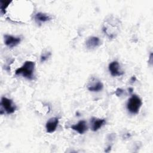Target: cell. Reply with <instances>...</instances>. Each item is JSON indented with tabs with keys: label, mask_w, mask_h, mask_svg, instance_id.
Returning a JSON list of instances; mask_svg holds the SVG:
<instances>
[{
	"label": "cell",
	"mask_w": 153,
	"mask_h": 153,
	"mask_svg": "<svg viewBox=\"0 0 153 153\" xmlns=\"http://www.w3.org/2000/svg\"><path fill=\"white\" fill-rule=\"evenodd\" d=\"M5 44L10 48H13L17 46L21 42V38L19 36H14L10 35H4Z\"/></svg>",
	"instance_id": "5b68a950"
},
{
	"label": "cell",
	"mask_w": 153,
	"mask_h": 153,
	"mask_svg": "<svg viewBox=\"0 0 153 153\" xmlns=\"http://www.w3.org/2000/svg\"><path fill=\"white\" fill-rule=\"evenodd\" d=\"M106 123V120L104 118H92L91 119V130L93 131H97L100 128Z\"/></svg>",
	"instance_id": "8fae6325"
},
{
	"label": "cell",
	"mask_w": 153,
	"mask_h": 153,
	"mask_svg": "<svg viewBox=\"0 0 153 153\" xmlns=\"http://www.w3.org/2000/svg\"><path fill=\"white\" fill-rule=\"evenodd\" d=\"M11 2V1H7V0H1L0 1V10L1 13L2 14H4L5 13V10L8 7V5Z\"/></svg>",
	"instance_id": "4fadbf2b"
},
{
	"label": "cell",
	"mask_w": 153,
	"mask_h": 153,
	"mask_svg": "<svg viewBox=\"0 0 153 153\" xmlns=\"http://www.w3.org/2000/svg\"><path fill=\"white\" fill-rule=\"evenodd\" d=\"M59 118L57 117H53L50 118L45 124L46 131L47 133H51L55 131L59 124Z\"/></svg>",
	"instance_id": "ba28073f"
},
{
	"label": "cell",
	"mask_w": 153,
	"mask_h": 153,
	"mask_svg": "<svg viewBox=\"0 0 153 153\" xmlns=\"http://www.w3.org/2000/svg\"><path fill=\"white\" fill-rule=\"evenodd\" d=\"M109 71L113 76H121L124 74V72L121 69L119 63L117 61H113L109 64Z\"/></svg>",
	"instance_id": "52a82bcc"
},
{
	"label": "cell",
	"mask_w": 153,
	"mask_h": 153,
	"mask_svg": "<svg viewBox=\"0 0 153 153\" xmlns=\"http://www.w3.org/2000/svg\"><path fill=\"white\" fill-rule=\"evenodd\" d=\"M142 100L136 94L132 95L128 100L127 103V108L128 111L133 114H136L139 112L142 106Z\"/></svg>",
	"instance_id": "3957f363"
},
{
	"label": "cell",
	"mask_w": 153,
	"mask_h": 153,
	"mask_svg": "<svg viewBox=\"0 0 153 153\" xmlns=\"http://www.w3.org/2000/svg\"><path fill=\"white\" fill-rule=\"evenodd\" d=\"M1 111H2L4 110V112H5V113L7 114H11L14 113L17 109L16 105L14 104L13 100L5 97H2L1 98Z\"/></svg>",
	"instance_id": "277c9868"
},
{
	"label": "cell",
	"mask_w": 153,
	"mask_h": 153,
	"mask_svg": "<svg viewBox=\"0 0 153 153\" xmlns=\"http://www.w3.org/2000/svg\"><path fill=\"white\" fill-rule=\"evenodd\" d=\"M130 81H131L132 82H134V81H136V77H135L134 76H132V77H131V79H130Z\"/></svg>",
	"instance_id": "2e32d148"
},
{
	"label": "cell",
	"mask_w": 153,
	"mask_h": 153,
	"mask_svg": "<svg viewBox=\"0 0 153 153\" xmlns=\"http://www.w3.org/2000/svg\"><path fill=\"white\" fill-rule=\"evenodd\" d=\"M105 24L103 26V31L105 32L111 28V30L106 35L109 38H114L116 36L117 32L118 31L120 25L121 24L120 20L113 17H109V19L105 21Z\"/></svg>",
	"instance_id": "7a4b0ae2"
},
{
	"label": "cell",
	"mask_w": 153,
	"mask_h": 153,
	"mask_svg": "<svg viewBox=\"0 0 153 153\" xmlns=\"http://www.w3.org/2000/svg\"><path fill=\"white\" fill-rule=\"evenodd\" d=\"M35 19L40 22H46L50 20L51 17L46 13L39 12L35 15Z\"/></svg>",
	"instance_id": "7c38bea8"
},
{
	"label": "cell",
	"mask_w": 153,
	"mask_h": 153,
	"mask_svg": "<svg viewBox=\"0 0 153 153\" xmlns=\"http://www.w3.org/2000/svg\"><path fill=\"white\" fill-rule=\"evenodd\" d=\"M103 88V83L99 79L92 78L91 81L87 85V89L93 92H98L101 91Z\"/></svg>",
	"instance_id": "8992f818"
},
{
	"label": "cell",
	"mask_w": 153,
	"mask_h": 153,
	"mask_svg": "<svg viewBox=\"0 0 153 153\" xmlns=\"http://www.w3.org/2000/svg\"><path fill=\"white\" fill-rule=\"evenodd\" d=\"M71 128L81 134H84L88 130L87 123L84 120L79 121L78 123L71 126Z\"/></svg>",
	"instance_id": "9c48e42d"
},
{
	"label": "cell",
	"mask_w": 153,
	"mask_h": 153,
	"mask_svg": "<svg viewBox=\"0 0 153 153\" xmlns=\"http://www.w3.org/2000/svg\"><path fill=\"white\" fill-rule=\"evenodd\" d=\"M50 56H51V53L50 51L43 53L41 56V58H40L41 62H44L46 61L50 57Z\"/></svg>",
	"instance_id": "5bb4252c"
},
{
	"label": "cell",
	"mask_w": 153,
	"mask_h": 153,
	"mask_svg": "<svg viewBox=\"0 0 153 153\" xmlns=\"http://www.w3.org/2000/svg\"><path fill=\"white\" fill-rule=\"evenodd\" d=\"M100 44V40L97 36H90L85 42V47L88 49H93L99 47Z\"/></svg>",
	"instance_id": "30bf717a"
},
{
	"label": "cell",
	"mask_w": 153,
	"mask_h": 153,
	"mask_svg": "<svg viewBox=\"0 0 153 153\" xmlns=\"http://www.w3.org/2000/svg\"><path fill=\"white\" fill-rule=\"evenodd\" d=\"M35 63L33 61L27 60L19 68L17 69L15 74L17 75H22L23 77L29 80L33 79Z\"/></svg>",
	"instance_id": "6da1fadb"
},
{
	"label": "cell",
	"mask_w": 153,
	"mask_h": 153,
	"mask_svg": "<svg viewBox=\"0 0 153 153\" xmlns=\"http://www.w3.org/2000/svg\"><path fill=\"white\" fill-rule=\"evenodd\" d=\"M124 93V90H123L122 88H117L115 92V94L117 96H121Z\"/></svg>",
	"instance_id": "9a60e30c"
}]
</instances>
